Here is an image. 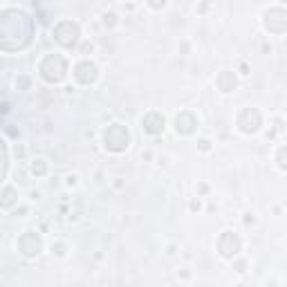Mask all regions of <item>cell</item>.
<instances>
[{"label":"cell","instance_id":"1","mask_svg":"<svg viewBox=\"0 0 287 287\" xmlns=\"http://www.w3.org/2000/svg\"><path fill=\"white\" fill-rule=\"evenodd\" d=\"M38 72H41V76L47 83L63 81V76H65V72H67L65 59H63V56H59V54H47L41 61V65H38Z\"/></svg>","mask_w":287,"mask_h":287},{"label":"cell","instance_id":"2","mask_svg":"<svg viewBox=\"0 0 287 287\" xmlns=\"http://www.w3.org/2000/svg\"><path fill=\"white\" fill-rule=\"evenodd\" d=\"M103 144L110 153H123L128 148V144H131V135H128L126 126H121V123L108 126L103 133Z\"/></svg>","mask_w":287,"mask_h":287},{"label":"cell","instance_id":"3","mask_svg":"<svg viewBox=\"0 0 287 287\" xmlns=\"http://www.w3.org/2000/svg\"><path fill=\"white\" fill-rule=\"evenodd\" d=\"M54 38L59 41L63 47H74L79 41V25L72 20H61L54 27Z\"/></svg>","mask_w":287,"mask_h":287},{"label":"cell","instance_id":"4","mask_svg":"<svg viewBox=\"0 0 287 287\" xmlns=\"http://www.w3.org/2000/svg\"><path fill=\"white\" fill-rule=\"evenodd\" d=\"M18 249H20L22 256L32 258V256H38V254H41L43 243H41V238H38L36 233L30 231V233H22L20 238H18Z\"/></svg>","mask_w":287,"mask_h":287},{"label":"cell","instance_id":"5","mask_svg":"<svg viewBox=\"0 0 287 287\" xmlns=\"http://www.w3.org/2000/svg\"><path fill=\"white\" fill-rule=\"evenodd\" d=\"M260 123H263V117L256 108H247L240 112V117H238V126L243 133H256L258 128H260Z\"/></svg>","mask_w":287,"mask_h":287},{"label":"cell","instance_id":"6","mask_svg":"<svg viewBox=\"0 0 287 287\" xmlns=\"http://www.w3.org/2000/svg\"><path fill=\"white\" fill-rule=\"evenodd\" d=\"M265 27L274 34L287 32V11L283 9H269L265 14Z\"/></svg>","mask_w":287,"mask_h":287},{"label":"cell","instance_id":"7","mask_svg":"<svg viewBox=\"0 0 287 287\" xmlns=\"http://www.w3.org/2000/svg\"><path fill=\"white\" fill-rule=\"evenodd\" d=\"M74 76L79 83H83V86H90V83L97 81L99 72H97V65L90 63V61H81L76 67H74Z\"/></svg>","mask_w":287,"mask_h":287},{"label":"cell","instance_id":"8","mask_svg":"<svg viewBox=\"0 0 287 287\" xmlns=\"http://www.w3.org/2000/svg\"><path fill=\"white\" fill-rule=\"evenodd\" d=\"M220 254L224 256V258H233L236 254L240 251V238L236 233H231V231H227V233H222V238H220Z\"/></svg>","mask_w":287,"mask_h":287},{"label":"cell","instance_id":"9","mask_svg":"<svg viewBox=\"0 0 287 287\" xmlns=\"http://www.w3.org/2000/svg\"><path fill=\"white\" fill-rule=\"evenodd\" d=\"M142 128L148 135H160L164 131V117H162L160 112H148L142 119Z\"/></svg>","mask_w":287,"mask_h":287},{"label":"cell","instance_id":"10","mask_svg":"<svg viewBox=\"0 0 287 287\" xmlns=\"http://www.w3.org/2000/svg\"><path fill=\"white\" fill-rule=\"evenodd\" d=\"M177 133H182V135H191L195 131V126H198V119H195V115L193 112H189V110H184V112H179L177 115Z\"/></svg>","mask_w":287,"mask_h":287},{"label":"cell","instance_id":"11","mask_svg":"<svg viewBox=\"0 0 287 287\" xmlns=\"http://www.w3.org/2000/svg\"><path fill=\"white\" fill-rule=\"evenodd\" d=\"M218 88L222 90V92H231L236 88V76L233 72H222L220 76H218Z\"/></svg>","mask_w":287,"mask_h":287},{"label":"cell","instance_id":"12","mask_svg":"<svg viewBox=\"0 0 287 287\" xmlns=\"http://www.w3.org/2000/svg\"><path fill=\"white\" fill-rule=\"evenodd\" d=\"M14 202H16V191L11 189V187H7V189L3 191V209H9Z\"/></svg>","mask_w":287,"mask_h":287},{"label":"cell","instance_id":"13","mask_svg":"<svg viewBox=\"0 0 287 287\" xmlns=\"http://www.w3.org/2000/svg\"><path fill=\"white\" fill-rule=\"evenodd\" d=\"M45 171H47V166H45L43 160H36L32 164V173H34V175H45Z\"/></svg>","mask_w":287,"mask_h":287},{"label":"cell","instance_id":"14","mask_svg":"<svg viewBox=\"0 0 287 287\" xmlns=\"http://www.w3.org/2000/svg\"><path fill=\"white\" fill-rule=\"evenodd\" d=\"M276 160H278V166H280V168H285V171H287V146H283V148L278 150Z\"/></svg>","mask_w":287,"mask_h":287},{"label":"cell","instance_id":"15","mask_svg":"<svg viewBox=\"0 0 287 287\" xmlns=\"http://www.w3.org/2000/svg\"><path fill=\"white\" fill-rule=\"evenodd\" d=\"M148 3H150V7L153 9H162L166 5V0H148Z\"/></svg>","mask_w":287,"mask_h":287},{"label":"cell","instance_id":"16","mask_svg":"<svg viewBox=\"0 0 287 287\" xmlns=\"http://www.w3.org/2000/svg\"><path fill=\"white\" fill-rule=\"evenodd\" d=\"M280 3H287V0H280Z\"/></svg>","mask_w":287,"mask_h":287}]
</instances>
